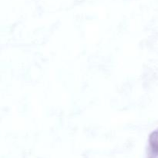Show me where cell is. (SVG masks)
Returning <instances> with one entry per match:
<instances>
[{
	"mask_svg": "<svg viewBox=\"0 0 158 158\" xmlns=\"http://www.w3.org/2000/svg\"><path fill=\"white\" fill-rule=\"evenodd\" d=\"M147 158H158V129L151 134Z\"/></svg>",
	"mask_w": 158,
	"mask_h": 158,
	"instance_id": "1",
	"label": "cell"
}]
</instances>
